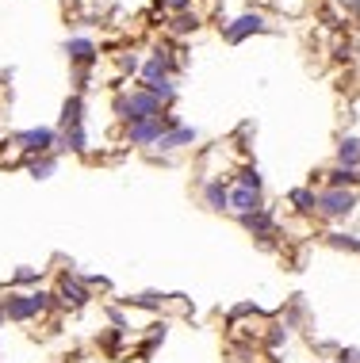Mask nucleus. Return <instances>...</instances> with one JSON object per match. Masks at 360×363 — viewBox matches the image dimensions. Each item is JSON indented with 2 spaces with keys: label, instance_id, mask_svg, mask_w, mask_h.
Segmentation results:
<instances>
[{
  "label": "nucleus",
  "instance_id": "obj_1",
  "mask_svg": "<svg viewBox=\"0 0 360 363\" xmlns=\"http://www.w3.org/2000/svg\"><path fill=\"white\" fill-rule=\"evenodd\" d=\"M119 107V115L126 123H142V119H158V100H153L150 92H134V96H126V100H119L115 104Z\"/></svg>",
  "mask_w": 360,
  "mask_h": 363
},
{
  "label": "nucleus",
  "instance_id": "obj_2",
  "mask_svg": "<svg viewBox=\"0 0 360 363\" xmlns=\"http://www.w3.org/2000/svg\"><path fill=\"white\" fill-rule=\"evenodd\" d=\"M353 207H356V195L345 188H329L326 195H318V211L329 214V218H345Z\"/></svg>",
  "mask_w": 360,
  "mask_h": 363
},
{
  "label": "nucleus",
  "instance_id": "obj_3",
  "mask_svg": "<svg viewBox=\"0 0 360 363\" xmlns=\"http://www.w3.org/2000/svg\"><path fill=\"white\" fill-rule=\"evenodd\" d=\"M165 126H177V119H161V115H158V119H142V123H131V130H126V134H131L134 145H150V142L161 138Z\"/></svg>",
  "mask_w": 360,
  "mask_h": 363
},
{
  "label": "nucleus",
  "instance_id": "obj_4",
  "mask_svg": "<svg viewBox=\"0 0 360 363\" xmlns=\"http://www.w3.org/2000/svg\"><path fill=\"white\" fill-rule=\"evenodd\" d=\"M4 313H8V321H31L38 310H35L31 294H8V298H4Z\"/></svg>",
  "mask_w": 360,
  "mask_h": 363
},
{
  "label": "nucleus",
  "instance_id": "obj_5",
  "mask_svg": "<svg viewBox=\"0 0 360 363\" xmlns=\"http://www.w3.org/2000/svg\"><path fill=\"white\" fill-rule=\"evenodd\" d=\"M257 31H265V19H261L257 12L241 16V19H234V23L227 27V43H241L246 35H257Z\"/></svg>",
  "mask_w": 360,
  "mask_h": 363
},
{
  "label": "nucleus",
  "instance_id": "obj_6",
  "mask_svg": "<svg viewBox=\"0 0 360 363\" xmlns=\"http://www.w3.org/2000/svg\"><path fill=\"white\" fill-rule=\"evenodd\" d=\"M58 298H62L65 306H84V302H89V287H84L81 279H73V276H62V287H58Z\"/></svg>",
  "mask_w": 360,
  "mask_h": 363
},
{
  "label": "nucleus",
  "instance_id": "obj_7",
  "mask_svg": "<svg viewBox=\"0 0 360 363\" xmlns=\"http://www.w3.org/2000/svg\"><path fill=\"white\" fill-rule=\"evenodd\" d=\"M227 207H234L238 214H253V211H261V195L249 188H234L227 195Z\"/></svg>",
  "mask_w": 360,
  "mask_h": 363
},
{
  "label": "nucleus",
  "instance_id": "obj_8",
  "mask_svg": "<svg viewBox=\"0 0 360 363\" xmlns=\"http://www.w3.org/2000/svg\"><path fill=\"white\" fill-rule=\"evenodd\" d=\"M19 142H23V150H31V153H46L54 145V130H23Z\"/></svg>",
  "mask_w": 360,
  "mask_h": 363
},
{
  "label": "nucleus",
  "instance_id": "obj_9",
  "mask_svg": "<svg viewBox=\"0 0 360 363\" xmlns=\"http://www.w3.org/2000/svg\"><path fill=\"white\" fill-rule=\"evenodd\" d=\"M188 142H196V130H192V126H173V130L161 134L153 145H161V150H177V145H188Z\"/></svg>",
  "mask_w": 360,
  "mask_h": 363
},
{
  "label": "nucleus",
  "instance_id": "obj_10",
  "mask_svg": "<svg viewBox=\"0 0 360 363\" xmlns=\"http://www.w3.org/2000/svg\"><path fill=\"white\" fill-rule=\"evenodd\" d=\"M241 222L249 225L253 233H261V238H272V233H276V225H272V218L265 211H253V214H241Z\"/></svg>",
  "mask_w": 360,
  "mask_h": 363
},
{
  "label": "nucleus",
  "instance_id": "obj_11",
  "mask_svg": "<svg viewBox=\"0 0 360 363\" xmlns=\"http://www.w3.org/2000/svg\"><path fill=\"white\" fill-rule=\"evenodd\" d=\"M65 54H70L73 62H92V57H96V46L89 43V38H70V46H65Z\"/></svg>",
  "mask_w": 360,
  "mask_h": 363
},
{
  "label": "nucleus",
  "instance_id": "obj_12",
  "mask_svg": "<svg viewBox=\"0 0 360 363\" xmlns=\"http://www.w3.org/2000/svg\"><path fill=\"white\" fill-rule=\"evenodd\" d=\"M337 157H342V169H360V142L345 138L342 150H337Z\"/></svg>",
  "mask_w": 360,
  "mask_h": 363
},
{
  "label": "nucleus",
  "instance_id": "obj_13",
  "mask_svg": "<svg viewBox=\"0 0 360 363\" xmlns=\"http://www.w3.org/2000/svg\"><path fill=\"white\" fill-rule=\"evenodd\" d=\"M165 77H169V57H153V62H146V84H161Z\"/></svg>",
  "mask_w": 360,
  "mask_h": 363
},
{
  "label": "nucleus",
  "instance_id": "obj_14",
  "mask_svg": "<svg viewBox=\"0 0 360 363\" xmlns=\"http://www.w3.org/2000/svg\"><path fill=\"white\" fill-rule=\"evenodd\" d=\"M62 126H65V130H70V126H81V96H73V100H65Z\"/></svg>",
  "mask_w": 360,
  "mask_h": 363
},
{
  "label": "nucleus",
  "instance_id": "obj_15",
  "mask_svg": "<svg viewBox=\"0 0 360 363\" xmlns=\"http://www.w3.org/2000/svg\"><path fill=\"white\" fill-rule=\"evenodd\" d=\"M227 188H222V184L215 180V184H207V191H203V199H207V207H215V211H222L227 207Z\"/></svg>",
  "mask_w": 360,
  "mask_h": 363
},
{
  "label": "nucleus",
  "instance_id": "obj_16",
  "mask_svg": "<svg viewBox=\"0 0 360 363\" xmlns=\"http://www.w3.org/2000/svg\"><path fill=\"white\" fill-rule=\"evenodd\" d=\"M288 199L295 203L299 211H315V207H318V195H315V191H307V188H295V191L288 195Z\"/></svg>",
  "mask_w": 360,
  "mask_h": 363
},
{
  "label": "nucleus",
  "instance_id": "obj_17",
  "mask_svg": "<svg viewBox=\"0 0 360 363\" xmlns=\"http://www.w3.org/2000/svg\"><path fill=\"white\" fill-rule=\"evenodd\" d=\"M360 169H334L329 172V188H345V184H356Z\"/></svg>",
  "mask_w": 360,
  "mask_h": 363
},
{
  "label": "nucleus",
  "instance_id": "obj_18",
  "mask_svg": "<svg viewBox=\"0 0 360 363\" xmlns=\"http://www.w3.org/2000/svg\"><path fill=\"white\" fill-rule=\"evenodd\" d=\"M196 27H200V19H196V16H188V12H180L177 19H173V31H177V35H192Z\"/></svg>",
  "mask_w": 360,
  "mask_h": 363
},
{
  "label": "nucleus",
  "instance_id": "obj_19",
  "mask_svg": "<svg viewBox=\"0 0 360 363\" xmlns=\"http://www.w3.org/2000/svg\"><path fill=\"white\" fill-rule=\"evenodd\" d=\"M65 145L77 150V153L84 150V130H81V126H70V130H65Z\"/></svg>",
  "mask_w": 360,
  "mask_h": 363
},
{
  "label": "nucleus",
  "instance_id": "obj_20",
  "mask_svg": "<svg viewBox=\"0 0 360 363\" xmlns=\"http://www.w3.org/2000/svg\"><path fill=\"white\" fill-rule=\"evenodd\" d=\"M31 298H35V310H38V313H46V310L54 306V298H58V294H50V291H35Z\"/></svg>",
  "mask_w": 360,
  "mask_h": 363
},
{
  "label": "nucleus",
  "instance_id": "obj_21",
  "mask_svg": "<svg viewBox=\"0 0 360 363\" xmlns=\"http://www.w3.org/2000/svg\"><path fill=\"white\" fill-rule=\"evenodd\" d=\"M329 245H334V249H360V241H353V238H345V233H334V238H329Z\"/></svg>",
  "mask_w": 360,
  "mask_h": 363
},
{
  "label": "nucleus",
  "instance_id": "obj_22",
  "mask_svg": "<svg viewBox=\"0 0 360 363\" xmlns=\"http://www.w3.org/2000/svg\"><path fill=\"white\" fill-rule=\"evenodd\" d=\"M241 188H249V191H257V188H261V176H257V169H246V172H241Z\"/></svg>",
  "mask_w": 360,
  "mask_h": 363
},
{
  "label": "nucleus",
  "instance_id": "obj_23",
  "mask_svg": "<svg viewBox=\"0 0 360 363\" xmlns=\"http://www.w3.org/2000/svg\"><path fill=\"white\" fill-rule=\"evenodd\" d=\"M288 340V325H272V333H268V345L272 348H280Z\"/></svg>",
  "mask_w": 360,
  "mask_h": 363
},
{
  "label": "nucleus",
  "instance_id": "obj_24",
  "mask_svg": "<svg viewBox=\"0 0 360 363\" xmlns=\"http://www.w3.org/2000/svg\"><path fill=\"white\" fill-rule=\"evenodd\" d=\"M134 306H146V310H153V306H161V294H138V298H131Z\"/></svg>",
  "mask_w": 360,
  "mask_h": 363
},
{
  "label": "nucleus",
  "instance_id": "obj_25",
  "mask_svg": "<svg viewBox=\"0 0 360 363\" xmlns=\"http://www.w3.org/2000/svg\"><path fill=\"white\" fill-rule=\"evenodd\" d=\"M35 279H38L35 268H19V272H16V283H35Z\"/></svg>",
  "mask_w": 360,
  "mask_h": 363
},
{
  "label": "nucleus",
  "instance_id": "obj_26",
  "mask_svg": "<svg viewBox=\"0 0 360 363\" xmlns=\"http://www.w3.org/2000/svg\"><path fill=\"white\" fill-rule=\"evenodd\" d=\"M337 363H360V352H353V348H345L342 356H337Z\"/></svg>",
  "mask_w": 360,
  "mask_h": 363
},
{
  "label": "nucleus",
  "instance_id": "obj_27",
  "mask_svg": "<svg viewBox=\"0 0 360 363\" xmlns=\"http://www.w3.org/2000/svg\"><path fill=\"white\" fill-rule=\"evenodd\" d=\"M50 169H54V161H38V164H35L31 172H35V176H46V172H50Z\"/></svg>",
  "mask_w": 360,
  "mask_h": 363
},
{
  "label": "nucleus",
  "instance_id": "obj_28",
  "mask_svg": "<svg viewBox=\"0 0 360 363\" xmlns=\"http://www.w3.org/2000/svg\"><path fill=\"white\" fill-rule=\"evenodd\" d=\"M165 8H173V12H177V16H180V12H184V8H188V0H165Z\"/></svg>",
  "mask_w": 360,
  "mask_h": 363
},
{
  "label": "nucleus",
  "instance_id": "obj_29",
  "mask_svg": "<svg viewBox=\"0 0 360 363\" xmlns=\"http://www.w3.org/2000/svg\"><path fill=\"white\" fill-rule=\"evenodd\" d=\"M119 65H123V69H131V73H134V69H138V57H134V54H131V57H119Z\"/></svg>",
  "mask_w": 360,
  "mask_h": 363
},
{
  "label": "nucleus",
  "instance_id": "obj_30",
  "mask_svg": "<svg viewBox=\"0 0 360 363\" xmlns=\"http://www.w3.org/2000/svg\"><path fill=\"white\" fill-rule=\"evenodd\" d=\"M4 321H8V313H4V302H0V325H4Z\"/></svg>",
  "mask_w": 360,
  "mask_h": 363
}]
</instances>
